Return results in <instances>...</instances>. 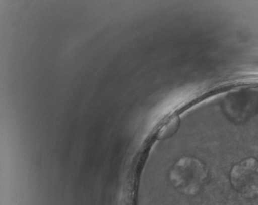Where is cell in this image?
Here are the masks:
<instances>
[{"label": "cell", "mask_w": 258, "mask_h": 205, "mask_svg": "<svg viewBox=\"0 0 258 205\" xmlns=\"http://www.w3.org/2000/svg\"><path fill=\"white\" fill-rule=\"evenodd\" d=\"M207 173L198 160L183 158L176 163L170 173L172 184L186 194L197 192L206 179Z\"/></svg>", "instance_id": "1"}, {"label": "cell", "mask_w": 258, "mask_h": 205, "mask_svg": "<svg viewBox=\"0 0 258 205\" xmlns=\"http://www.w3.org/2000/svg\"><path fill=\"white\" fill-rule=\"evenodd\" d=\"M231 182L239 193L248 198L258 195V161L243 160L233 168Z\"/></svg>", "instance_id": "2"}]
</instances>
